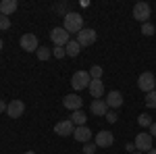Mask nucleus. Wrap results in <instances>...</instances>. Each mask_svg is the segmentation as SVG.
Here are the masks:
<instances>
[{
    "label": "nucleus",
    "instance_id": "nucleus-6",
    "mask_svg": "<svg viewBox=\"0 0 156 154\" xmlns=\"http://www.w3.org/2000/svg\"><path fill=\"white\" fill-rule=\"evenodd\" d=\"M96 38H98V34L94 31V29H90V27L85 29V27H83V29L77 34V42H79V46H81V48H83V46H92V44L96 42Z\"/></svg>",
    "mask_w": 156,
    "mask_h": 154
},
{
    "label": "nucleus",
    "instance_id": "nucleus-20",
    "mask_svg": "<svg viewBox=\"0 0 156 154\" xmlns=\"http://www.w3.org/2000/svg\"><path fill=\"white\" fill-rule=\"evenodd\" d=\"M50 56H52V50H50V48H46V46L37 48V59L40 60H48Z\"/></svg>",
    "mask_w": 156,
    "mask_h": 154
},
{
    "label": "nucleus",
    "instance_id": "nucleus-8",
    "mask_svg": "<svg viewBox=\"0 0 156 154\" xmlns=\"http://www.w3.org/2000/svg\"><path fill=\"white\" fill-rule=\"evenodd\" d=\"M19 44L23 48L25 52H37V38L36 34H23L21 40H19Z\"/></svg>",
    "mask_w": 156,
    "mask_h": 154
},
{
    "label": "nucleus",
    "instance_id": "nucleus-31",
    "mask_svg": "<svg viewBox=\"0 0 156 154\" xmlns=\"http://www.w3.org/2000/svg\"><path fill=\"white\" fill-rule=\"evenodd\" d=\"M6 108H9V104H6V102H4V100H0V113H4V110H6Z\"/></svg>",
    "mask_w": 156,
    "mask_h": 154
},
{
    "label": "nucleus",
    "instance_id": "nucleus-35",
    "mask_svg": "<svg viewBox=\"0 0 156 154\" xmlns=\"http://www.w3.org/2000/svg\"><path fill=\"white\" fill-rule=\"evenodd\" d=\"M131 154H142V152H140V150H135V152H131Z\"/></svg>",
    "mask_w": 156,
    "mask_h": 154
},
{
    "label": "nucleus",
    "instance_id": "nucleus-9",
    "mask_svg": "<svg viewBox=\"0 0 156 154\" xmlns=\"http://www.w3.org/2000/svg\"><path fill=\"white\" fill-rule=\"evenodd\" d=\"M75 131V125H73L71 119H65V121H58L54 125V133H58L60 138H67V135H73Z\"/></svg>",
    "mask_w": 156,
    "mask_h": 154
},
{
    "label": "nucleus",
    "instance_id": "nucleus-4",
    "mask_svg": "<svg viewBox=\"0 0 156 154\" xmlns=\"http://www.w3.org/2000/svg\"><path fill=\"white\" fill-rule=\"evenodd\" d=\"M137 88L142 90V92H154V88H156V77L152 75L150 71H146V73H142L140 77H137Z\"/></svg>",
    "mask_w": 156,
    "mask_h": 154
},
{
    "label": "nucleus",
    "instance_id": "nucleus-24",
    "mask_svg": "<svg viewBox=\"0 0 156 154\" xmlns=\"http://www.w3.org/2000/svg\"><path fill=\"white\" fill-rule=\"evenodd\" d=\"M96 150H98L96 142H94V144H92V142L83 144V154H96Z\"/></svg>",
    "mask_w": 156,
    "mask_h": 154
},
{
    "label": "nucleus",
    "instance_id": "nucleus-22",
    "mask_svg": "<svg viewBox=\"0 0 156 154\" xmlns=\"http://www.w3.org/2000/svg\"><path fill=\"white\" fill-rule=\"evenodd\" d=\"M102 67H100V65H94V67H92V69H90V77H92V79H102Z\"/></svg>",
    "mask_w": 156,
    "mask_h": 154
},
{
    "label": "nucleus",
    "instance_id": "nucleus-19",
    "mask_svg": "<svg viewBox=\"0 0 156 154\" xmlns=\"http://www.w3.org/2000/svg\"><path fill=\"white\" fill-rule=\"evenodd\" d=\"M71 121H73V125L81 127V125H85V121H87V115H85L83 110H75L71 115Z\"/></svg>",
    "mask_w": 156,
    "mask_h": 154
},
{
    "label": "nucleus",
    "instance_id": "nucleus-7",
    "mask_svg": "<svg viewBox=\"0 0 156 154\" xmlns=\"http://www.w3.org/2000/svg\"><path fill=\"white\" fill-rule=\"evenodd\" d=\"M81 104H83V100H81V96H77V94H67L65 98H62V106L69 108L71 113L81 110Z\"/></svg>",
    "mask_w": 156,
    "mask_h": 154
},
{
    "label": "nucleus",
    "instance_id": "nucleus-21",
    "mask_svg": "<svg viewBox=\"0 0 156 154\" xmlns=\"http://www.w3.org/2000/svg\"><path fill=\"white\" fill-rule=\"evenodd\" d=\"M146 106L148 108H156V90L146 94Z\"/></svg>",
    "mask_w": 156,
    "mask_h": 154
},
{
    "label": "nucleus",
    "instance_id": "nucleus-5",
    "mask_svg": "<svg viewBox=\"0 0 156 154\" xmlns=\"http://www.w3.org/2000/svg\"><path fill=\"white\" fill-rule=\"evenodd\" d=\"M133 19L140 21V23H148V19H150V4L148 2H137L133 6Z\"/></svg>",
    "mask_w": 156,
    "mask_h": 154
},
{
    "label": "nucleus",
    "instance_id": "nucleus-15",
    "mask_svg": "<svg viewBox=\"0 0 156 154\" xmlns=\"http://www.w3.org/2000/svg\"><path fill=\"white\" fill-rule=\"evenodd\" d=\"M87 90H90V94L94 96L96 100H100V98H102V94H104V81H102V79H92Z\"/></svg>",
    "mask_w": 156,
    "mask_h": 154
},
{
    "label": "nucleus",
    "instance_id": "nucleus-17",
    "mask_svg": "<svg viewBox=\"0 0 156 154\" xmlns=\"http://www.w3.org/2000/svg\"><path fill=\"white\" fill-rule=\"evenodd\" d=\"M17 9H19L17 0H2V2H0V15H4V17L12 15Z\"/></svg>",
    "mask_w": 156,
    "mask_h": 154
},
{
    "label": "nucleus",
    "instance_id": "nucleus-12",
    "mask_svg": "<svg viewBox=\"0 0 156 154\" xmlns=\"http://www.w3.org/2000/svg\"><path fill=\"white\" fill-rule=\"evenodd\" d=\"M112 144H115V135H112L110 131L102 129V131L96 133V146L98 148H110Z\"/></svg>",
    "mask_w": 156,
    "mask_h": 154
},
{
    "label": "nucleus",
    "instance_id": "nucleus-25",
    "mask_svg": "<svg viewBox=\"0 0 156 154\" xmlns=\"http://www.w3.org/2000/svg\"><path fill=\"white\" fill-rule=\"evenodd\" d=\"M52 56H56V59H62V56H67V50L62 46H54L52 48Z\"/></svg>",
    "mask_w": 156,
    "mask_h": 154
},
{
    "label": "nucleus",
    "instance_id": "nucleus-27",
    "mask_svg": "<svg viewBox=\"0 0 156 154\" xmlns=\"http://www.w3.org/2000/svg\"><path fill=\"white\" fill-rule=\"evenodd\" d=\"M0 29H11V19L0 15Z\"/></svg>",
    "mask_w": 156,
    "mask_h": 154
},
{
    "label": "nucleus",
    "instance_id": "nucleus-16",
    "mask_svg": "<svg viewBox=\"0 0 156 154\" xmlns=\"http://www.w3.org/2000/svg\"><path fill=\"white\" fill-rule=\"evenodd\" d=\"M90 110H92L96 117H106V113H108L106 100H94V102L90 104Z\"/></svg>",
    "mask_w": 156,
    "mask_h": 154
},
{
    "label": "nucleus",
    "instance_id": "nucleus-34",
    "mask_svg": "<svg viewBox=\"0 0 156 154\" xmlns=\"http://www.w3.org/2000/svg\"><path fill=\"white\" fill-rule=\"evenodd\" d=\"M25 154H36V152H34V150H27V152H25Z\"/></svg>",
    "mask_w": 156,
    "mask_h": 154
},
{
    "label": "nucleus",
    "instance_id": "nucleus-28",
    "mask_svg": "<svg viewBox=\"0 0 156 154\" xmlns=\"http://www.w3.org/2000/svg\"><path fill=\"white\" fill-rule=\"evenodd\" d=\"M117 119H119V115H117L115 110H108L106 113V121L108 123H117Z\"/></svg>",
    "mask_w": 156,
    "mask_h": 154
},
{
    "label": "nucleus",
    "instance_id": "nucleus-29",
    "mask_svg": "<svg viewBox=\"0 0 156 154\" xmlns=\"http://www.w3.org/2000/svg\"><path fill=\"white\" fill-rule=\"evenodd\" d=\"M150 135H152V138H156V121L150 125Z\"/></svg>",
    "mask_w": 156,
    "mask_h": 154
},
{
    "label": "nucleus",
    "instance_id": "nucleus-26",
    "mask_svg": "<svg viewBox=\"0 0 156 154\" xmlns=\"http://www.w3.org/2000/svg\"><path fill=\"white\" fill-rule=\"evenodd\" d=\"M154 31H156V29H154V25H152V23H144V25H142V34H144V36H154Z\"/></svg>",
    "mask_w": 156,
    "mask_h": 154
},
{
    "label": "nucleus",
    "instance_id": "nucleus-23",
    "mask_svg": "<svg viewBox=\"0 0 156 154\" xmlns=\"http://www.w3.org/2000/svg\"><path fill=\"white\" fill-rule=\"evenodd\" d=\"M137 123H140L142 127H150V125H152L154 121L150 119V115H140V117H137Z\"/></svg>",
    "mask_w": 156,
    "mask_h": 154
},
{
    "label": "nucleus",
    "instance_id": "nucleus-33",
    "mask_svg": "<svg viewBox=\"0 0 156 154\" xmlns=\"http://www.w3.org/2000/svg\"><path fill=\"white\" fill-rule=\"evenodd\" d=\"M146 154H156V148H152V150H148Z\"/></svg>",
    "mask_w": 156,
    "mask_h": 154
},
{
    "label": "nucleus",
    "instance_id": "nucleus-14",
    "mask_svg": "<svg viewBox=\"0 0 156 154\" xmlns=\"http://www.w3.org/2000/svg\"><path fill=\"white\" fill-rule=\"evenodd\" d=\"M73 138H75L77 142H81V144H87V142H90V138H92V129H90L87 125L75 127V131H73Z\"/></svg>",
    "mask_w": 156,
    "mask_h": 154
},
{
    "label": "nucleus",
    "instance_id": "nucleus-10",
    "mask_svg": "<svg viewBox=\"0 0 156 154\" xmlns=\"http://www.w3.org/2000/svg\"><path fill=\"white\" fill-rule=\"evenodd\" d=\"M135 150H140V152H148V150H152V135L150 133H137V138H135Z\"/></svg>",
    "mask_w": 156,
    "mask_h": 154
},
{
    "label": "nucleus",
    "instance_id": "nucleus-36",
    "mask_svg": "<svg viewBox=\"0 0 156 154\" xmlns=\"http://www.w3.org/2000/svg\"><path fill=\"white\" fill-rule=\"evenodd\" d=\"M0 50H2V40H0Z\"/></svg>",
    "mask_w": 156,
    "mask_h": 154
},
{
    "label": "nucleus",
    "instance_id": "nucleus-2",
    "mask_svg": "<svg viewBox=\"0 0 156 154\" xmlns=\"http://www.w3.org/2000/svg\"><path fill=\"white\" fill-rule=\"evenodd\" d=\"M50 40L54 42V46H67L69 42H71V34L65 29V27H54L52 31H50Z\"/></svg>",
    "mask_w": 156,
    "mask_h": 154
},
{
    "label": "nucleus",
    "instance_id": "nucleus-32",
    "mask_svg": "<svg viewBox=\"0 0 156 154\" xmlns=\"http://www.w3.org/2000/svg\"><path fill=\"white\" fill-rule=\"evenodd\" d=\"M125 148H127V150H129V152H135V144H127V146H125Z\"/></svg>",
    "mask_w": 156,
    "mask_h": 154
},
{
    "label": "nucleus",
    "instance_id": "nucleus-3",
    "mask_svg": "<svg viewBox=\"0 0 156 154\" xmlns=\"http://www.w3.org/2000/svg\"><path fill=\"white\" fill-rule=\"evenodd\" d=\"M90 81H92V77H90L87 71H75L71 77V85H73V90H77V92L90 88Z\"/></svg>",
    "mask_w": 156,
    "mask_h": 154
},
{
    "label": "nucleus",
    "instance_id": "nucleus-18",
    "mask_svg": "<svg viewBox=\"0 0 156 154\" xmlns=\"http://www.w3.org/2000/svg\"><path fill=\"white\" fill-rule=\"evenodd\" d=\"M65 50H67V56L75 59V56H79V52H81V46H79V42H77V40H71V42L65 46Z\"/></svg>",
    "mask_w": 156,
    "mask_h": 154
},
{
    "label": "nucleus",
    "instance_id": "nucleus-1",
    "mask_svg": "<svg viewBox=\"0 0 156 154\" xmlns=\"http://www.w3.org/2000/svg\"><path fill=\"white\" fill-rule=\"evenodd\" d=\"M62 19H65L62 27H65L69 34H79V31L83 29V17H81L79 13H67Z\"/></svg>",
    "mask_w": 156,
    "mask_h": 154
},
{
    "label": "nucleus",
    "instance_id": "nucleus-30",
    "mask_svg": "<svg viewBox=\"0 0 156 154\" xmlns=\"http://www.w3.org/2000/svg\"><path fill=\"white\" fill-rule=\"evenodd\" d=\"M54 9H56L58 13H65L67 11V4H58V6H54ZM65 15H67V13H65Z\"/></svg>",
    "mask_w": 156,
    "mask_h": 154
},
{
    "label": "nucleus",
    "instance_id": "nucleus-11",
    "mask_svg": "<svg viewBox=\"0 0 156 154\" xmlns=\"http://www.w3.org/2000/svg\"><path fill=\"white\" fill-rule=\"evenodd\" d=\"M23 113H25V102H23V100H11V102H9L6 115H9L11 119H19V117H23Z\"/></svg>",
    "mask_w": 156,
    "mask_h": 154
},
{
    "label": "nucleus",
    "instance_id": "nucleus-13",
    "mask_svg": "<svg viewBox=\"0 0 156 154\" xmlns=\"http://www.w3.org/2000/svg\"><path fill=\"white\" fill-rule=\"evenodd\" d=\"M106 106L108 108H121L123 106V94L119 90H112L106 94Z\"/></svg>",
    "mask_w": 156,
    "mask_h": 154
}]
</instances>
